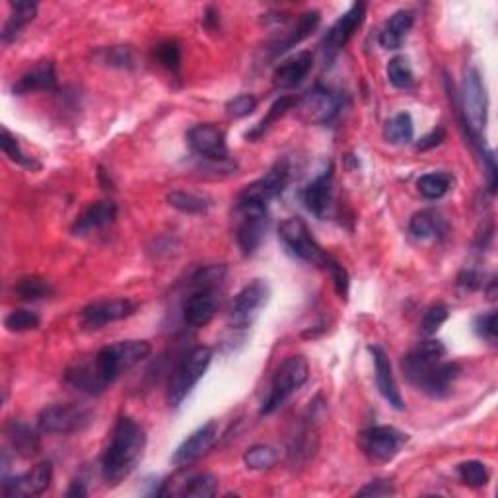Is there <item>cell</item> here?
I'll list each match as a JSON object with an SVG mask.
<instances>
[{"mask_svg": "<svg viewBox=\"0 0 498 498\" xmlns=\"http://www.w3.org/2000/svg\"><path fill=\"white\" fill-rule=\"evenodd\" d=\"M150 350L149 341H119L107 345L92 358H80L70 364L65 372V382L82 394L100 395L107 385L147 360Z\"/></svg>", "mask_w": 498, "mask_h": 498, "instance_id": "1", "label": "cell"}, {"mask_svg": "<svg viewBox=\"0 0 498 498\" xmlns=\"http://www.w3.org/2000/svg\"><path fill=\"white\" fill-rule=\"evenodd\" d=\"M446 355V345L442 341H434V339L409 350L401 360L405 380L429 397L442 399L449 395L459 378L461 367L454 360H448Z\"/></svg>", "mask_w": 498, "mask_h": 498, "instance_id": "2", "label": "cell"}, {"mask_svg": "<svg viewBox=\"0 0 498 498\" xmlns=\"http://www.w3.org/2000/svg\"><path fill=\"white\" fill-rule=\"evenodd\" d=\"M147 449V430L135 419L121 417L102 456V477L109 487L125 481L140 464Z\"/></svg>", "mask_w": 498, "mask_h": 498, "instance_id": "3", "label": "cell"}, {"mask_svg": "<svg viewBox=\"0 0 498 498\" xmlns=\"http://www.w3.org/2000/svg\"><path fill=\"white\" fill-rule=\"evenodd\" d=\"M452 98L456 100V112L459 115V125L464 129V135L481 156L487 150L484 149L483 132L487 129L489 121V95L481 72L475 67H469L466 70L459 98H456V95H452Z\"/></svg>", "mask_w": 498, "mask_h": 498, "instance_id": "4", "label": "cell"}, {"mask_svg": "<svg viewBox=\"0 0 498 498\" xmlns=\"http://www.w3.org/2000/svg\"><path fill=\"white\" fill-rule=\"evenodd\" d=\"M213 362V349L209 347H195L191 349L187 355L181 358V362L176 367V370L169 376V384H168V394L166 401L169 407L177 409L184 401L189 397L203 376L209 370Z\"/></svg>", "mask_w": 498, "mask_h": 498, "instance_id": "5", "label": "cell"}, {"mask_svg": "<svg viewBox=\"0 0 498 498\" xmlns=\"http://www.w3.org/2000/svg\"><path fill=\"white\" fill-rule=\"evenodd\" d=\"M308 378H310V367L306 358L300 355L285 358L275 370L269 395H267V399L261 405V415L269 417L275 411L281 409L286 401L308 382Z\"/></svg>", "mask_w": 498, "mask_h": 498, "instance_id": "6", "label": "cell"}, {"mask_svg": "<svg viewBox=\"0 0 498 498\" xmlns=\"http://www.w3.org/2000/svg\"><path fill=\"white\" fill-rule=\"evenodd\" d=\"M278 238H281L285 248L300 261L320 265L325 269L327 261L331 259L318 241H315L308 224L303 222L300 216L286 218V221L278 226Z\"/></svg>", "mask_w": 498, "mask_h": 498, "instance_id": "7", "label": "cell"}, {"mask_svg": "<svg viewBox=\"0 0 498 498\" xmlns=\"http://www.w3.org/2000/svg\"><path fill=\"white\" fill-rule=\"evenodd\" d=\"M94 411L80 403H55L45 407L38 417V429L47 434H75L88 429Z\"/></svg>", "mask_w": 498, "mask_h": 498, "instance_id": "8", "label": "cell"}, {"mask_svg": "<svg viewBox=\"0 0 498 498\" xmlns=\"http://www.w3.org/2000/svg\"><path fill=\"white\" fill-rule=\"evenodd\" d=\"M269 222L267 206L236 204V244L241 255L251 258L259 249L267 230H269Z\"/></svg>", "mask_w": 498, "mask_h": 498, "instance_id": "9", "label": "cell"}, {"mask_svg": "<svg viewBox=\"0 0 498 498\" xmlns=\"http://www.w3.org/2000/svg\"><path fill=\"white\" fill-rule=\"evenodd\" d=\"M290 179H293V168H290V164L286 160L276 162L263 177L244 187V191L236 199V204L269 206L273 199L283 195Z\"/></svg>", "mask_w": 498, "mask_h": 498, "instance_id": "10", "label": "cell"}, {"mask_svg": "<svg viewBox=\"0 0 498 498\" xmlns=\"http://www.w3.org/2000/svg\"><path fill=\"white\" fill-rule=\"evenodd\" d=\"M271 298V288L261 278L248 283L244 288L236 294L232 306L228 312V323L236 327V330H246L251 327L253 321L259 318L261 310L267 306V302Z\"/></svg>", "mask_w": 498, "mask_h": 498, "instance_id": "11", "label": "cell"}, {"mask_svg": "<svg viewBox=\"0 0 498 498\" xmlns=\"http://www.w3.org/2000/svg\"><path fill=\"white\" fill-rule=\"evenodd\" d=\"M407 442L409 434L401 432L395 427H387V424L370 427L367 430H362L358 436V444L364 456L370 457L372 461H380V464L392 461Z\"/></svg>", "mask_w": 498, "mask_h": 498, "instance_id": "12", "label": "cell"}, {"mask_svg": "<svg viewBox=\"0 0 498 498\" xmlns=\"http://www.w3.org/2000/svg\"><path fill=\"white\" fill-rule=\"evenodd\" d=\"M364 18H367V5L355 3L330 30H327L325 38L321 41V53H323L325 65H331L339 57V53L345 50L347 43L352 40V35H355V32L362 26Z\"/></svg>", "mask_w": 498, "mask_h": 498, "instance_id": "13", "label": "cell"}, {"mask_svg": "<svg viewBox=\"0 0 498 498\" xmlns=\"http://www.w3.org/2000/svg\"><path fill=\"white\" fill-rule=\"evenodd\" d=\"M187 142L206 164H224L230 162V150L226 144V135L221 127L214 123H199L187 131Z\"/></svg>", "mask_w": 498, "mask_h": 498, "instance_id": "14", "label": "cell"}, {"mask_svg": "<svg viewBox=\"0 0 498 498\" xmlns=\"http://www.w3.org/2000/svg\"><path fill=\"white\" fill-rule=\"evenodd\" d=\"M137 312V303L129 298H112V300H98L88 303L80 312V325L82 330L95 331L102 327L115 323L121 320L131 318Z\"/></svg>", "mask_w": 498, "mask_h": 498, "instance_id": "15", "label": "cell"}, {"mask_svg": "<svg viewBox=\"0 0 498 498\" xmlns=\"http://www.w3.org/2000/svg\"><path fill=\"white\" fill-rule=\"evenodd\" d=\"M298 104L302 119L312 125L333 123L343 109L341 95H337L330 88L323 86H315L308 94H303V98Z\"/></svg>", "mask_w": 498, "mask_h": 498, "instance_id": "16", "label": "cell"}, {"mask_svg": "<svg viewBox=\"0 0 498 498\" xmlns=\"http://www.w3.org/2000/svg\"><path fill=\"white\" fill-rule=\"evenodd\" d=\"M189 294L184 302V321L191 330H201L209 325L221 306V288L189 286Z\"/></svg>", "mask_w": 498, "mask_h": 498, "instance_id": "17", "label": "cell"}, {"mask_svg": "<svg viewBox=\"0 0 498 498\" xmlns=\"http://www.w3.org/2000/svg\"><path fill=\"white\" fill-rule=\"evenodd\" d=\"M53 479V464L41 461L28 473L16 477H3V496L6 498H23V496H40L50 489Z\"/></svg>", "mask_w": 498, "mask_h": 498, "instance_id": "18", "label": "cell"}, {"mask_svg": "<svg viewBox=\"0 0 498 498\" xmlns=\"http://www.w3.org/2000/svg\"><path fill=\"white\" fill-rule=\"evenodd\" d=\"M218 439V427L214 421H209L203 427H199L195 432H191L187 439L179 444L176 454L172 457V464L179 469H186L209 452Z\"/></svg>", "mask_w": 498, "mask_h": 498, "instance_id": "19", "label": "cell"}, {"mask_svg": "<svg viewBox=\"0 0 498 498\" xmlns=\"http://www.w3.org/2000/svg\"><path fill=\"white\" fill-rule=\"evenodd\" d=\"M312 409V407H310ZM318 449V429H315V417L302 419L288 439V461L293 467L306 466Z\"/></svg>", "mask_w": 498, "mask_h": 498, "instance_id": "20", "label": "cell"}, {"mask_svg": "<svg viewBox=\"0 0 498 498\" xmlns=\"http://www.w3.org/2000/svg\"><path fill=\"white\" fill-rule=\"evenodd\" d=\"M368 352L374 358V370H376V385H378V392L382 397L390 403L394 409L403 411L405 409V401L403 395H401L395 376L392 370V362L387 358L385 350L378 345H370Z\"/></svg>", "mask_w": 498, "mask_h": 498, "instance_id": "21", "label": "cell"}, {"mask_svg": "<svg viewBox=\"0 0 498 498\" xmlns=\"http://www.w3.org/2000/svg\"><path fill=\"white\" fill-rule=\"evenodd\" d=\"M333 177H335V169H333V164H330L318 177L310 181L306 189L302 191L303 206H306L313 216L325 218L327 211H330L331 197H333Z\"/></svg>", "mask_w": 498, "mask_h": 498, "instance_id": "22", "label": "cell"}, {"mask_svg": "<svg viewBox=\"0 0 498 498\" xmlns=\"http://www.w3.org/2000/svg\"><path fill=\"white\" fill-rule=\"evenodd\" d=\"M57 70L53 60H40L38 65H33L28 68L23 75L18 78L14 84V92L16 95H26L33 92H57Z\"/></svg>", "mask_w": 498, "mask_h": 498, "instance_id": "23", "label": "cell"}, {"mask_svg": "<svg viewBox=\"0 0 498 498\" xmlns=\"http://www.w3.org/2000/svg\"><path fill=\"white\" fill-rule=\"evenodd\" d=\"M321 22V14L320 10H308L303 12V14L298 16V20L290 26L288 32H285V35H281V38L275 40L271 43V55L273 57H278V55H285L286 51L293 50V47H296L298 43H302L303 40H308L310 35L318 30Z\"/></svg>", "mask_w": 498, "mask_h": 498, "instance_id": "24", "label": "cell"}, {"mask_svg": "<svg viewBox=\"0 0 498 498\" xmlns=\"http://www.w3.org/2000/svg\"><path fill=\"white\" fill-rule=\"evenodd\" d=\"M117 218V204L113 201H95L72 224V236H88L95 230L113 224Z\"/></svg>", "mask_w": 498, "mask_h": 498, "instance_id": "25", "label": "cell"}, {"mask_svg": "<svg viewBox=\"0 0 498 498\" xmlns=\"http://www.w3.org/2000/svg\"><path fill=\"white\" fill-rule=\"evenodd\" d=\"M313 67V55L310 51H300L294 57L286 59L273 72V84L278 90L296 88L298 84L310 75Z\"/></svg>", "mask_w": 498, "mask_h": 498, "instance_id": "26", "label": "cell"}, {"mask_svg": "<svg viewBox=\"0 0 498 498\" xmlns=\"http://www.w3.org/2000/svg\"><path fill=\"white\" fill-rule=\"evenodd\" d=\"M40 432L32 429L30 424L23 421H10L5 429L10 448L14 449V454L20 457H32L40 454L41 449Z\"/></svg>", "mask_w": 498, "mask_h": 498, "instance_id": "27", "label": "cell"}, {"mask_svg": "<svg viewBox=\"0 0 498 498\" xmlns=\"http://www.w3.org/2000/svg\"><path fill=\"white\" fill-rule=\"evenodd\" d=\"M412 23H415V14L411 10H397L395 14L385 22L384 30L380 32V45L387 51H395L401 45L405 43L407 35L412 30Z\"/></svg>", "mask_w": 498, "mask_h": 498, "instance_id": "28", "label": "cell"}, {"mask_svg": "<svg viewBox=\"0 0 498 498\" xmlns=\"http://www.w3.org/2000/svg\"><path fill=\"white\" fill-rule=\"evenodd\" d=\"M409 232L419 241L439 238L444 232V221H442L440 213H436L432 209H424V211L415 213L409 222Z\"/></svg>", "mask_w": 498, "mask_h": 498, "instance_id": "29", "label": "cell"}, {"mask_svg": "<svg viewBox=\"0 0 498 498\" xmlns=\"http://www.w3.org/2000/svg\"><path fill=\"white\" fill-rule=\"evenodd\" d=\"M177 489L172 494L187 498H209L218 491V477L213 473H193L181 483H176Z\"/></svg>", "mask_w": 498, "mask_h": 498, "instance_id": "30", "label": "cell"}, {"mask_svg": "<svg viewBox=\"0 0 498 498\" xmlns=\"http://www.w3.org/2000/svg\"><path fill=\"white\" fill-rule=\"evenodd\" d=\"M10 18L3 28V41L12 43L20 32L38 16V5L35 3H10Z\"/></svg>", "mask_w": 498, "mask_h": 498, "instance_id": "31", "label": "cell"}, {"mask_svg": "<svg viewBox=\"0 0 498 498\" xmlns=\"http://www.w3.org/2000/svg\"><path fill=\"white\" fill-rule=\"evenodd\" d=\"M296 104H298V100L293 98V95H281V98H278V100L269 107V113H267V115L259 121V123L255 125V127L248 132L246 139H248V140H258V139H261V137L265 135V132L269 131V129L276 123L278 119L285 117V115L290 112V109H293Z\"/></svg>", "mask_w": 498, "mask_h": 498, "instance_id": "32", "label": "cell"}, {"mask_svg": "<svg viewBox=\"0 0 498 498\" xmlns=\"http://www.w3.org/2000/svg\"><path fill=\"white\" fill-rule=\"evenodd\" d=\"M169 206L184 214H206L211 209V199L189 191H172L166 195Z\"/></svg>", "mask_w": 498, "mask_h": 498, "instance_id": "33", "label": "cell"}, {"mask_svg": "<svg viewBox=\"0 0 498 498\" xmlns=\"http://www.w3.org/2000/svg\"><path fill=\"white\" fill-rule=\"evenodd\" d=\"M14 294L20 300L35 302V300L50 298L53 294V288H51L50 283L45 281L43 276L26 275V276L18 278V281L14 283Z\"/></svg>", "mask_w": 498, "mask_h": 498, "instance_id": "34", "label": "cell"}, {"mask_svg": "<svg viewBox=\"0 0 498 498\" xmlns=\"http://www.w3.org/2000/svg\"><path fill=\"white\" fill-rule=\"evenodd\" d=\"M384 137L387 142L392 144H409L415 139V123H412V117L405 112L394 115L385 123Z\"/></svg>", "mask_w": 498, "mask_h": 498, "instance_id": "35", "label": "cell"}, {"mask_svg": "<svg viewBox=\"0 0 498 498\" xmlns=\"http://www.w3.org/2000/svg\"><path fill=\"white\" fill-rule=\"evenodd\" d=\"M417 189L424 199L429 201H439L442 199L446 193L452 189V176L446 172H430L424 174L417 181Z\"/></svg>", "mask_w": 498, "mask_h": 498, "instance_id": "36", "label": "cell"}, {"mask_svg": "<svg viewBox=\"0 0 498 498\" xmlns=\"http://www.w3.org/2000/svg\"><path fill=\"white\" fill-rule=\"evenodd\" d=\"M278 461V452L273 446L267 444H255L248 448V452L244 454V464L248 469L253 471H263V469H271L276 466Z\"/></svg>", "mask_w": 498, "mask_h": 498, "instance_id": "37", "label": "cell"}, {"mask_svg": "<svg viewBox=\"0 0 498 498\" xmlns=\"http://www.w3.org/2000/svg\"><path fill=\"white\" fill-rule=\"evenodd\" d=\"M41 318L32 310H12L6 318H5V327L12 333H26V331H35L40 330Z\"/></svg>", "mask_w": 498, "mask_h": 498, "instance_id": "38", "label": "cell"}, {"mask_svg": "<svg viewBox=\"0 0 498 498\" xmlns=\"http://www.w3.org/2000/svg\"><path fill=\"white\" fill-rule=\"evenodd\" d=\"M387 80L399 90H407L415 84V75H412V68L405 57H394L387 63Z\"/></svg>", "mask_w": 498, "mask_h": 498, "instance_id": "39", "label": "cell"}, {"mask_svg": "<svg viewBox=\"0 0 498 498\" xmlns=\"http://www.w3.org/2000/svg\"><path fill=\"white\" fill-rule=\"evenodd\" d=\"M457 475L461 479V483L467 484V487H484V484L489 483L491 475H489V469L484 464H481V461L477 459H471V461H464V464L457 466Z\"/></svg>", "mask_w": 498, "mask_h": 498, "instance_id": "40", "label": "cell"}, {"mask_svg": "<svg viewBox=\"0 0 498 498\" xmlns=\"http://www.w3.org/2000/svg\"><path fill=\"white\" fill-rule=\"evenodd\" d=\"M100 63L113 68H132L135 67V53L127 45H115L109 50H102L95 55Z\"/></svg>", "mask_w": 498, "mask_h": 498, "instance_id": "41", "label": "cell"}, {"mask_svg": "<svg viewBox=\"0 0 498 498\" xmlns=\"http://www.w3.org/2000/svg\"><path fill=\"white\" fill-rule=\"evenodd\" d=\"M0 144H3V152L8 156V160H12L22 168H28V169H38L40 168V164L35 162L32 156L22 152L18 139L12 135V132L6 127L3 129V139H0Z\"/></svg>", "mask_w": 498, "mask_h": 498, "instance_id": "42", "label": "cell"}, {"mask_svg": "<svg viewBox=\"0 0 498 498\" xmlns=\"http://www.w3.org/2000/svg\"><path fill=\"white\" fill-rule=\"evenodd\" d=\"M448 315H449V312H448L446 303H432V306L422 315V321H421L422 335L432 337L439 333L440 327L446 323Z\"/></svg>", "mask_w": 498, "mask_h": 498, "instance_id": "43", "label": "cell"}, {"mask_svg": "<svg viewBox=\"0 0 498 498\" xmlns=\"http://www.w3.org/2000/svg\"><path fill=\"white\" fill-rule=\"evenodd\" d=\"M154 59L164 68L176 72L181 65V50L176 41H162L154 47Z\"/></svg>", "mask_w": 498, "mask_h": 498, "instance_id": "44", "label": "cell"}, {"mask_svg": "<svg viewBox=\"0 0 498 498\" xmlns=\"http://www.w3.org/2000/svg\"><path fill=\"white\" fill-rule=\"evenodd\" d=\"M255 109H258V98L251 94L236 95L234 100H230L226 104V113L234 119H244V117L251 115Z\"/></svg>", "mask_w": 498, "mask_h": 498, "instance_id": "45", "label": "cell"}, {"mask_svg": "<svg viewBox=\"0 0 498 498\" xmlns=\"http://www.w3.org/2000/svg\"><path fill=\"white\" fill-rule=\"evenodd\" d=\"M325 271H330V275H331V278H333V285H335L337 294L341 296L343 300H347V296H349V286H350V276H349V273H347L345 267L331 258L330 261H327V265H325Z\"/></svg>", "mask_w": 498, "mask_h": 498, "instance_id": "46", "label": "cell"}, {"mask_svg": "<svg viewBox=\"0 0 498 498\" xmlns=\"http://www.w3.org/2000/svg\"><path fill=\"white\" fill-rule=\"evenodd\" d=\"M473 330L475 333L484 339V341L494 343L496 341V312L491 310L487 313H481L475 318V323H473Z\"/></svg>", "mask_w": 498, "mask_h": 498, "instance_id": "47", "label": "cell"}, {"mask_svg": "<svg viewBox=\"0 0 498 498\" xmlns=\"http://www.w3.org/2000/svg\"><path fill=\"white\" fill-rule=\"evenodd\" d=\"M395 494V489L392 487V483L390 481H372L368 483L367 487H362L357 496H374V498H378V496H392Z\"/></svg>", "mask_w": 498, "mask_h": 498, "instance_id": "48", "label": "cell"}, {"mask_svg": "<svg viewBox=\"0 0 498 498\" xmlns=\"http://www.w3.org/2000/svg\"><path fill=\"white\" fill-rule=\"evenodd\" d=\"M457 285L467 293H473V290L483 288V276L475 269H464L457 276Z\"/></svg>", "mask_w": 498, "mask_h": 498, "instance_id": "49", "label": "cell"}, {"mask_svg": "<svg viewBox=\"0 0 498 498\" xmlns=\"http://www.w3.org/2000/svg\"><path fill=\"white\" fill-rule=\"evenodd\" d=\"M481 158H483L484 172H487L489 189H491V193H494V191H496V184H498V168H496L494 154H493V150H484V152L481 154Z\"/></svg>", "mask_w": 498, "mask_h": 498, "instance_id": "50", "label": "cell"}, {"mask_svg": "<svg viewBox=\"0 0 498 498\" xmlns=\"http://www.w3.org/2000/svg\"><path fill=\"white\" fill-rule=\"evenodd\" d=\"M446 139V131L444 127H436L434 131H430L429 135H424L419 142H417V150L424 152V150H430V149H436L439 144H442Z\"/></svg>", "mask_w": 498, "mask_h": 498, "instance_id": "51", "label": "cell"}, {"mask_svg": "<svg viewBox=\"0 0 498 498\" xmlns=\"http://www.w3.org/2000/svg\"><path fill=\"white\" fill-rule=\"evenodd\" d=\"M67 496L70 498H82V496H88V491H86V483H84L82 479H77L70 483V487L67 491Z\"/></svg>", "mask_w": 498, "mask_h": 498, "instance_id": "52", "label": "cell"}, {"mask_svg": "<svg viewBox=\"0 0 498 498\" xmlns=\"http://www.w3.org/2000/svg\"><path fill=\"white\" fill-rule=\"evenodd\" d=\"M204 26L209 30H214L218 26V12L214 8H206L204 12Z\"/></svg>", "mask_w": 498, "mask_h": 498, "instance_id": "53", "label": "cell"}]
</instances>
